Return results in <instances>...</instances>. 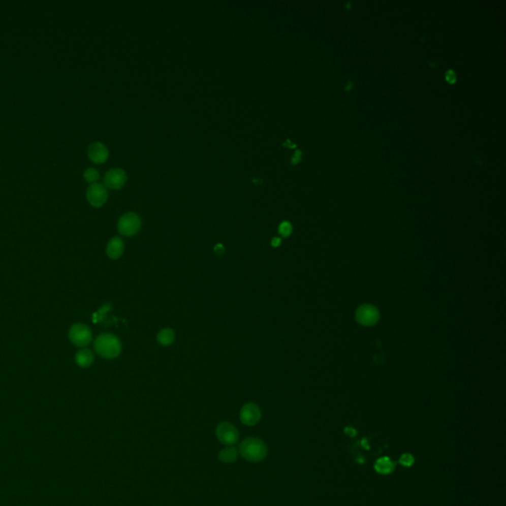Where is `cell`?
I'll return each mask as SVG.
<instances>
[{"mask_svg":"<svg viewBox=\"0 0 506 506\" xmlns=\"http://www.w3.org/2000/svg\"><path fill=\"white\" fill-rule=\"evenodd\" d=\"M94 349L101 357L114 359L121 354L122 343L116 335L111 333H102L95 339Z\"/></svg>","mask_w":506,"mask_h":506,"instance_id":"1","label":"cell"},{"mask_svg":"<svg viewBox=\"0 0 506 506\" xmlns=\"http://www.w3.org/2000/svg\"><path fill=\"white\" fill-rule=\"evenodd\" d=\"M238 452L245 460L257 463L267 456V447L260 439L249 437L239 444Z\"/></svg>","mask_w":506,"mask_h":506,"instance_id":"2","label":"cell"},{"mask_svg":"<svg viewBox=\"0 0 506 506\" xmlns=\"http://www.w3.org/2000/svg\"><path fill=\"white\" fill-rule=\"evenodd\" d=\"M118 232L124 236L137 235L142 228V219L136 213L129 212L119 218Z\"/></svg>","mask_w":506,"mask_h":506,"instance_id":"3","label":"cell"},{"mask_svg":"<svg viewBox=\"0 0 506 506\" xmlns=\"http://www.w3.org/2000/svg\"><path fill=\"white\" fill-rule=\"evenodd\" d=\"M70 340L75 346L85 347L90 343L92 340V332L90 328L83 324L73 325L70 329Z\"/></svg>","mask_w":506,"mask_h":506,"instance_id":"4","label":"cell"},{"mask_svg":"<svg viewBox=\"0 0 506 506\" xmlns=\"http://www.w3.org/2000/svg\"><path fill=\"white\" fill-rule=\"evenodd\" d=\"M86 199L92 207L100 208L108 199V192L106 187L101 183H93L87 188Z\"/></svg>","mask_w":506,"mask_h":506,"instance_id":"5","label":"cell"},{"mask_svg":"<svg viewBox=\"0 0 506 506\" xmlns=\"http://www.w3.org/2000/svg\"><path fill=\"white\" fill-rule=\"evenodd\" d=\"M216 435L220 443L228 446H233L237 443L239 439L237 429L230 422H222L218 424L216 429Z\"/></svg>","mask_w":506,"mask_h":506,"instance_id":"6","label":"cell"},{"mask_svg":"<svg viewBox=\"0 0 506 506\" xmlns=\"http://www.w3.org/2000/svg\"><path fill=\"white\" fill-rule=\"evenodd\" d=\"M379 320V310L372 305H363L356 310V321L362 326H374Z\"/></svg>","mask_w":506,"mask_h":506,"instance_id":"7","label":"cell"},{"mask_svg":"<svg viewBox=\"0 0 506 506\" xmlns=\"http://www.w3.org/2000/svg\"><path fill=\"white\" fill-rule=\"evenodd\" d=\"M239 417L243 424L247 426H253L259 422L261 418V410L257 404L248 402L241 407Z\"/></svg>","mask_w":506,"mask_h":506,"instance_id":"8","label":"cell"},{"mask_svg":"<svg viewBox=\"0 0 506 506\" xmlns=\"http://www.w3.org/2000/svg\"><path fill=\"white\" fill-rule=\"evenodd\" d=\"M126 181V172L123 169H119V168L109 170L104 177L105 185L110 189H114V190L122 188L125 185Z\"/></svg>","mask_w":506,"mask_h":506,"instance_id":"9","label":"cell"},{"mask_svg":"<svg viewBox=\"0 0 506 506\" xmlns=\"http://www.w3.org/2000/svg\"><path fill=\"white\" fill-rule=\"evenodd\" d=\"M88 156L91 162L95 163H103L107 161L109 150L106 145L100 142H95L88 147Z\"/></svg>","mask_w":506,"mask_h":506,"instance_id":"10","label":"cell"},{"mask_svg":"<svg viewBox=\"0 0 506 506\" xmlns=\"http://www.w3.org/2000/svg\"><path fill=\"white\" fill-rule=\"evenodd\" d=\"M124 248L125 244L123 239L119 236H114L109 240L106 253L111 259H119L124 253Z\"/></svg>","mask_w":506,"mask_h":506,"instance_id":"11","label":"cell"},{"mask_svg":"<svg viewBox=\"0 0 506 506\" xmlns=\"http://www.w3.org/2000/svg\"><path fill=\"white\" fill-rule=\"evenodd\" d=\"M94 355L89 349L79 350L75 354V362L81 368H88L93 364Z\"/></svg>","mask_w":506,"mask_h":506,"instance_id":"12","label":"cell"},{"mask_svg":"<svg viewBox=\"0 0 506 506\" xmlns=\"http://www.w3.org/2000/svg\"><path fill=\"white\" fill-rule=\"evenodd\" d=\"M157 342L163 346H169L175 340V333L171 328H163L156 335Z\"/></svg>","mask_w":506,"mask_h":506,"instance_id":"13","label":"cell"},{"mask_svg":"<svg viewBox=\"0 0 506 506\" xmlns=\"http://www.w3.org/2000/svg\"><path fill=\"white\" fill-rule=\"evenodd\" d=\"M239 452L234 446H229L223 449L218 454V460L224 463H233L237 460Z\"/></svg>","mask_w":506,"mask_h":506,"instance_id":"14","label":"cell"},{"mask_svg":"<svg viewBox=\"0 0 506 506\" xmlns=\"http://www.w3.org/2000/svg\"><path fill=\"white\" fill-rule=\"evenodd\" d=\"M375 469L380 473L388 475L394 470L395 465L389 458H381L376 462Z\"/></svg>","mask_w":506,"mask_h":506,"instance_id":"15","label":"cell"},{"mask_svg":"<svg viewBox=\"0 0 506 506\" xmlns=\"http://www.w3.org/2000/svg\"><path fill=\"white\" fill-rule=\"evenodd\" d=\"M83 176H84V179L89 182L91 184L93 183H96V181L98 180L99 178V173L98 171L95 169V168H87L84 173H83Z\"/></svg>","mask_w":506,"mask_h":506,"instance_id":"16","label":"cell"},{"mask_svg":"<svg viewBox=\"0 0 506 506\" xmlns=\"http://www.w3.org/2000/svg\"><path fill=\"white\" fill-rule=\"evenodd\" d=\"M292 231H293V227L289 222H283L279 226V234L284 237L289 236L292 234Z\"/></svg>","mask_w":506,"mask_h":506,"instance_id":"17","label":"cell"},{"mask_svg":"<svg viewBox=\"0 0 506 506\" xmlns=\"http://www.w3.org/2000/svg\"><path fill=\"white\" fill-rule=\"evenodd\" d=\"M399 462L402 466H405V467H409L414 464L415 462V459H414V456L409 455V454H404L400 457L399 459Z\"/></svg>","mask_w":506,"mask_h":506,"instance_id":"18","label":"cell"},{"mask_svg":"<svg viewBox=\"0 0 506 506\" xmlns=\"http://www.w3.org/2000/svg\"><path fill=\"white\" fill-rule=\"evenodd\" d=\"M445 78H446V80H447L449 83H454V82L456 81V79H457V76H456V73H455V72L452 71V70H450V71H448V72L446 73V74H445Z\"/></svg>","mask_w":506,"mask_h":506,"instance_id":"19","label":"cell"},{"mask_svg":"<svg viewBox=\"0 0 506 506\" xmlns=\"http://www.w3.org/2000/svg\"><path fill=\"white\" fill-rule=\"evenodd\" d=\"M302 160V151L301 150H296L294 155L292 156V160L291 162L293 164H297V163H300Z\"/></svg>","mask_w":506,"mask_h":506,"instance_id":"20","label":"cell"},{"mask_svg":"<svg viewBox=\"0 0 506 506\" xmlns=\"http://www.w3.org/2000/svg\"><path fill=\"white\" fill-rule=\"evenodd\" d=\"M271 244L272 246H274V247L279 246V245L281 244V238H279V237H273V239H272L271 241Z\"/></svg>","mask_w":506,"mask_h":506,"instance_id":"21","label":"cell"},{"mask_svg":"<svg viewBox=\"0 0 506 506\" xmlns=\"http://www.w3.org/2000/svg\"><path fill=\"white\" fill-rule=\"evenodd\" d=\"M215 251H216L217 254H222V253H224V247H223V245H222V244H217V246H216Z\"/></svg>","mask_w":506,"mask_h":506,"instance_id":"22","label":"cell"}]
</instances>
